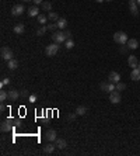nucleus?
I'll return each instance as SVG.
<instances>
[{"label":"nucleus","mask_w":140,"mask_h":156,"mask_svg":"<svg viewBox=\"0 0 140 156\" xmlns=\"http://www.w3.org/2000/svg\"><path fill=\"white\" fill-rule=\"evenodd\" d=\"M128 34L123 31H118L114 34V41L116 42V44H119V45H125L126 42H128Z\"/></svg>","instance_id":"nucleus-1"},{"label":"nucleus","mask_w":140,"mask_h":156,"mask_svg":"<svg viewBox=\"0 0 140 156\" xmlns=\"http://www.w3.org/2000/svg\"><path fill=\"white\" fill-rule=\"evenodd\" d=\"M52 39H53V42H56V44H63V42H66V34H64V31H55L52 32Z\"/></svg>","instance_id":"nucleus-2"},{"label":"nucleus","mask_w":140,"mask_h":156,"mask_svg":"<svg viewBox=\"0 0 140 156\" xmlns=\"http://www.w3.org/2000/svg\"><path fill=\"white\" fill-rule=\"evenodd\" d=\"M13 125H14V120L7 118L6 121H3L0 124V129H1V132H10V131H13Z\"/></svg>","instance_id":"nucleus-3"},{"label":"nucleus","mask_w":140,"mask_h":156,"mask_svg":"<svg viewBox=\"0 0 140 156\" xmlns=\"http://www.w3.org/2000/svg\"><path fill=\"white\" fill-rule=\"evenodd\" d=\"M58 52H59V44H56V42H53V44H51V45H48L45 48L46 56H55Z\"/></svg>","instance_id":"nucleus-4"},{"label":"nucleus","mask_w":140,"mask_h":156,"mask_svg":"<svg viewBox=\"0 0 140 156\" xmlns=\"http://www.w3.org/2000/svg\"><path fill=\"white\" fill-rule=\"evenodd\" d=\"M121 92H118V90H114V92H111L109 93V101L112 103V104H118V103H121Z\"/></svg>","instance_id":"nucleus-5"},{"label":"nucleus","mask_w":140,"mask_h":156,"mask_svg":"<svg viewBox=\"0 0 140 156\" xmlns=\"http://www.w3.org/2000/svg\"><path fill=\"white\" fill-rule=\"evenodd\" d=\"M13 51L10 49L8 47H3L1 48V58L4 59V61H10V59H13Z\"/></svg>","instance_id":"nucleus-6"},{"label":"nucleus","mask_w":140,"mask_h":156,"mask_svg":"<svg viewBox=\"0 0 140 156\" xmlns=\"http://www.w3.org/2000/svg\"><path fill=\"white\" fill-rule=\"evenodd\" d=\"M24 10H25V7H24L23 4H16V6H13V8H11V14L18 17L24 13Z\"/></svg>","instance_id":"nucleus-7"},{"label":"nucleus","mask_w":140,"mask_h":156,"mask_svg":"<svg viewBox=\"0 0 140 156\" xmlns=\"http://www.w3.org/2000/svg\"><path fill=\"white\" fill-rule=\"evenodd\" d=\"M20 92L16 90V89H11V90H8V100L10 101H17L18 99H20Z\"/></svg>","instance_id":"nucleus-8"},{"label":"nucleus","mask_w":140,"mask_h":156,"mask_svg":"<svg viewBox=\"0 0 140 156\" xmlns=\"http://www.w3.org/2000/svg\"><path fill=\"white\" fill-rule=\"evenodd\" d=\"M129 10L132 11L133 16L139 14V4L136 3V0H129Z\"/></svg>","instance_id":"nucleus-9"},{"label":"nucleus","mask_w":140,"mask_h":156,"mask_svg":"<svg viewBox=\"0 0 140 156\" xmlns=\"http://www.w3.org/2000/svg\"><path fill=\"white\" fill-rule=\"evenodd\" d=\"M45 139L49 141V142L56 141L58 139V136H56V131H55V129H48L46 132H45Z\"/></svg>","instance_id":"nucleus-10"},{"label":"nucleus","mask_w":140,"mask_h":156,"mask_svg":"<svg viewBox=\"0 0 140 156\" xmlns=\"http://www.w3.org/2000/svg\"><path fill=\"white\" fill-rule=\"evenodd\" d=\"M108 80L111 82V83H115V85H116L118 82H121V76H119L118 72H109Z\"/></svg>","instance_id":"nucleus-11"},{"label":"nucleus","mask_w":140,"mask_h":156,"mask_svg":"<svg viewBox=\"0 0 140 156\" xmlns=\"http://www.w3.org/2000/svg\"><path fill=\"white\" fill-rule=\"evenodd\" d=\"M128 65L132 68V69H134V68H137V65H139V61H137V58L134 56V55H130L129 58H128Z\"/></svg>","instance_id":"nucleus-12"},{"label":"nucleus","mask_w":140,"mask_h":156,"mask_svg":"<svg viewBox=\"0 0 140 156\" xmlns=\"http://www.w3.org/2000/svg\"><path fill=\"white\" fill-rule=\"evenodd\" d=\"M126 45H128V48H129V49H137V48H139V41H137L136 38L128 39Z\"/></svg>","instance_id":"nucleus-13"},{"label":"nucleus","mask_w":140,"mask_h":156,"mask_svg":"<svg viewBox=\"0 0 140 156\" xmlns=\"http://www.w3.org/2000/svg\"><path fill=\"white\" fill-rule=\"evenodd\" d=\"M27 14H28V17H37L39 14V7L38 6H32V7L28 8V11H27Z\"/></svg>","instance_id":"nucleus-14"},{"label":"nucleus","mask_w":140,"mask_h":156,"mask_svg":"<svg viewBox=\"0 0 140 156\" xmlns=\"http://www.w3.org/2000/svg\"><path fill=\"white\" fill-rule=\"evenodd\" d=\"M130 79H132V80H134V82L140 80V69H139V68H134V69H132V72H130Z\"/></svg>","instance_id":"nucleus-15"},{"label":"nucleus","mask_w":140,"mask_h":156,"mask_svg":"<svg viewBox=\"0 0 140 156\" xmlns=\"http://www.w3.org/2000/svg\"><path fill=\"white\" fill-rule=\"evenodd\" d=\"M55 145H56V148L64 149L67 146V142H66V139H63V138H58V139L55 141Z\"/></svg>","instance_id":"nucleus-16"},{"label":"nucleus","mask_w":140,"mask_h":156,"mask_svg":"<svg viewBox=\"0 0 140 156\" xmlns=\"http://www.w3.org/2000/svg\"><path fill=\"white\" fill-rule=\"evenodd\" d=\"M55 148H56V145H53V143H48V145H44V146H42L45 153H53Z\"/></svg>","instance_id":"nucleus-17"},{"label":"nucleus","mask_w":140,"mask_h":156,"mask_svg":"<svg viewBox=\"0 0 140 156\" xmlns=\"http://www.w3.org/2000/svg\"><path fill=\"white\" fill-rule=\"evenodd\" d=\"M17 66H18V62H17V59H10V61H7V68L10 70H16Z\"/></svg>","instance_id":"nucleus-18"},{"label":"nucleus","mask_w":140,"mask_h":156,"mask_svg":"<svg viewBox=\"0 0 140 156\" xmlns=\"http://www.w3.org/2000/svg\"><path fill=\"white\" fill-rule=\"evenodd\" d=\"M13 31L16 32V34H18V35H21V34H24V31H25V27H24V24H17V25H14Z\"/></svg>","instance_id":"nucleus-19"},{"label":"nucleus","mask_w":140,"mask_h":156,"mask_svg":"<svg viewBox=\"0 0 140 156\" xmlns=\"http://www.w3.org/2000/svg\"><path fill=\"white\" fill-rule=\"evenodd\" d=\"M56 23H58V25H59V30H64L66 25H67V20H66V18H59Z\"/></svg>","instance_id":"nucleus-20"},{"label":"nucleus","mask_w":140,"mask_h":156,"mask_svg":"<svg viewBox=\"0 0 140 156\" xmlns=\"http://www.w3.org/2000/svg\"><path fill=\"white\" fill-rule=\"evenodd\" d=\"M48 20H51V21L56 23V21L59 20V16H58L55 11H49V13H48Z\"/></svg>","instance_id":"nucleus-21"},{"label":"nucleus","mask_w":140,"mask_h":156,"mask_svg":"<svg viewBox=\"0 0 140 156\" xmlns=\"http://www.w3.org/2000/svg\"><path fill=\"white\" fill-rule=\"evenodd\" d=\"M37 18H38V23L42 24V25H45V24H46V21H48V16H45V14H41V13L37 16Z\"/></svg>","instance_id":"nucleus-22"},{"label":"nucleus","mask_w":140,"mask_h":156,"mask_svg":"<svg viewBox=\"0 0 140 156\" xmlns=\"http://www.w3.org/2000/svg\"><path fill=\"white\" fill-rule=\"evenodd\" d=\"M76 113H77V115H86L87 107H84V106H78L77 108H76Z\"/></svg>","instance_id":"nucleus-23"},{"label":"nucleus","mask_w":140,"mask_h":156,"mask_svg":"<svg viewBox=\"0 0 140 156\" xmlns=\"http://www.w3.org/2000/svg\"><path fill=\"white\" fill-rule=\"evenodd\" d=\"M46 27H48V31H52V32H55L58 28H59V25H58V23H49V24H46Z\"/></svg>","instance_id":"nucleus-24"},{"label":"nucleus","mask_w":140,"mask_h":156,"mask_svg":"<svg viewBox=\"0 0 140 156\" xmlns=\"http://www.w3.org/2000/svg\"><path fill=\"white\" fill-rule=\"evenodd\" d=\"M42 10H44V11H48V13L52 11V4H51L49 1H44V3H42Z\"/></svg>","instance_id":"nucleus-25"},{"label":"nucleus","mask_w":140,"mask_h":156,"mask_svg":"<svg viewBox=\"0 0 140 156\" xmlns=\"http://www.w3.org/2000/svg\"><path fill=\"white\" fill-rule=\"evenodd\" d=\"M115 90H118V92H123V90H126V85L122 83V82H118L116 85H115Z\"/></svg>","instance_id":"nucleus-26"},{"label":"nucleus","mask_w":140,"mask_h":156,"mask_svg":"<svg viewBox=\"0 0 140 156\" xmlns=\"http://www.w3.org/2000/svg\"><path fill=\"white\" fill-rule=\"evenodd\" d=\"M7 99H8V92H6V90H1V92H0V101L4 103Z\"/></svg>","instance_id":"nucleus-27"},{"label":"nucleus","mask_w":140,"mask_h":156,"mask_svg":"<svg viewBox=\"0 0 140 156\" xmlns=\"http://www.w3.org/2000/svg\"><path fill=\"white\" fill-rule=\"evenodd\" d=\"M64 47H66V49H73L74 48V41L73 39H66Z\"/></svg>","instance_id":"nucleus-28"},{"label":"nucleus","mask_w":140,"mask_h":156,"mask_svg":"<svg viewBox=\"0 0 140 156\" xmlns=\"http://www.w3.org/2000/svg\"><path fill=\"white\" fill-rule=\"evenodd\" d=\"M46 31H48V27H46V25H42L41 28H38V31H37V35L42 37V35H44V34H45Z\"/></svg>","instance_id":"nucleus-29"},{"label":"nucleus","mask_w":140,"mask_h":156,"mask_svg":"<svg viewBox=\"0 0 140 156\" xmlns=\"http://www.w3.org/2000/svg\"><path fill=\"white\" fill-rule=\"evenodd\" d=\"M108 87H109V82H108V83H107V82H104V83H101V86H100V89H101L102 92H105V93H109Z\"/></svg>","instance_id":"nucleus-30"},{"label":"nucleus","mask_w":140,"mask_h":156,"mask_svg":"<svg viewBox=\"0 0 140 156\" xmlns=\"http://www.w3.org/2000/svg\"><path fill=\"white\" fill-rule=\"evenodd\" d=\"M7 85H10V79H8V78H4L3 80H1L0 86H1V87H4V86H7Z\"/></svg>","instance_id":"nucleus-31"},{"label":"nucleus","mask_w":140,"mask_h":156,"mask_svg":"<svg viewBox=\"0 0 140 156\" xmlns=\"http://www.w3.org/2000/svg\"><path fill=\"white\" fill-rule=\"evenodd\" d=\"M20 94H21V97H28V96H30V93H28V90H27V89H21Z\"/></svg>","instance_id":"nucleus-32"},{"label":"nucleus","mask_w":140,"mask_h":156,"mask_svg":"<svg viewBox=\"0 0 140 156\" xmlns=\"http://www.w3.org/2000/svg\"><path fill=\"white\" fill-rule=\"evenodd\" d=\"M28 101H31V103L37 101V94H30V96H28Z\"/></svg>","instance_id":"nucleus-33"},{"label":"nucleus","mask_w":140,"mask_h":156,"mask_svg":"<svg viewBox=\"0 0 140 156\" xmlns=\"http://www.w3.org/2000/svg\"><path fill=\"white\" fill-rule=\"evenodd\" d=\"M76 115H77V113H70L69 115H67V120L73 121V120H76Z\"/></svg>","instance_id":"nucleus-34"},{"label":"nucleus","mask_w":140,"mask_h":156,"mask_svg":"<svg viewBox=\"0 0 140 156\" xmlns=\"http://www.w3.org/2000/svg\"><path fill=\"white\" fill-rule=\"evenodd\" d=\"M128 49H129L128 45H126V47H125V45H121V52H122V54H126V52H128Z\"/></svg>","instance_id":"nucleus-35"},{"label":"nucleus","mask_w":140,"mask_h":156,"mask_svg":"<svg viewBox=\"0 0 140 156\" xmlns=\"http://www.w3.org/2000/svg\"><path fill=\"white\" fill-rule=\"evenodd\" d=\"M64 34H66V38H67V39H71V37H73L71 31H64Z\"/></svg>","instance_id":"nucleus-36"},{"label":"nucleus","mask_w":140,"mask_h":156,"mask_svg":"<svg viewBox=\"0 0 140 156\" xmlns=\"http://www.w3.org/2000/svg\"><path fill=\"white\" fill-rule=\"evenodd\" d=\"M32 3H34L35 6H38V4H42L44 1H42V0H32Z\"/></svg>","instance_id":"nucleus-37"},{"label":"nucleus","mask_w":140,"mask_h":156,"mask_svg":"<svg viewBox=\"0 0 140 156\" xmlns=\"http://www.w3.org/2000/svg\"><path fill=\"white\" fill-rule=\"evenodd\" d=\"M6 110V106H4V103L1 101V104H0V111H4Z\"/></svg>","instance_id":"nucleus-38"},{"label":"nucleus","mask_w":140,"mask_h":156,"mask_svg":"<svg viewBox=\"0 0 140 156\" xmlns=\"http://www.w3.org/2000/svg\"><path fill=\"white\" fill-rule=\"evenodd\" d=\"M20 124H21V120H14V125L16 127H18Z\"/></svg>","instance_id":"nucleus-39"},{"label":"nucleus","mask_w":140,"mask_h":156,"mask_svg":"<svg viewBox=\"0 0 140 156\" xmlns=\"http://www.w3.org/2000/svg\"><path fill=\"white\" fill-rule=\"evenodd\" d=\"M97 3H102V1H105V0H95Z\"/></svg>","instance_id":"nucleus-40"},{"label":"nucleus","mask_w":140,"mask_h":156,"mask_svg":"<svg viewBox=\"0 0 140 156\" xmlns=\"http://www.w3.org/2000/svg\"><path fill=\"white\" fill-rule=\"evenodd\" d=\"M136 3H137V4H139V6H140V0H136Z\"/></svg>","instance_id":"nucleus-41"},{"label":"nucleus","mask_w":140,"mask_h":156,"mask_svg":"<svg viewBox=\"0 0 140 156\" xmlns=\"http://www.w3.org/2000/svg\"><path fill=\"white\" fill-rule=\"evenodd\" d=\"M137 68H139V69H140V61H139V65H137Z\"/></svg>","instance_id":"nucleus-42"},{"label":"nucleus","mask_w":140,"mask_h":156,"mask_svg":"<svg viewBox=\"0 0 140 156\" xmlns=\"http://www.w3.org/2000/svg\"><path fill=\"white\" fill-rule=\"evenodd\" d=\"M105 1H114V0H105Z\"/></svg>","instance_id":"nucleus-43"},{"label":"nucleus","mask_w":140,"mask_h":156,"mask_svg":"<svg viewBox=\"0 0 140 156\" xmlns=\"http://www.w3.org/2000/svg\"><path fill=\"white\" fill-rule=\"evenodd\" d=\"M23 1H31V0H23Z\"/></svg>","instance_id":"nucleus-44"}]
</instances>
